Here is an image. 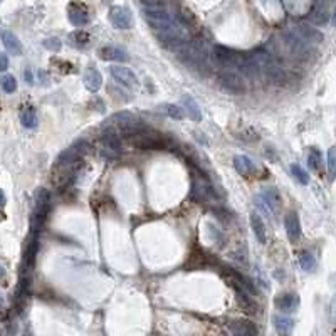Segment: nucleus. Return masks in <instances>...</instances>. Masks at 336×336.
Here are the masks:
<instances>
[{"label":"nucleus","instance_id":"nucleus-1","mask_svg":"<svg viewBox=\"0 0 336 336\" xmlns=\"http://www.w3.org/2000/svg\"><path fill=\"white\" fill-rule=\"evenodd\" d=\"M125 138L128 140L134 148L140 150H162L167 148V140L157 131L145 128V126H138V128L125 133Z\"/></svg>","mask_w":336,"mask_h":336},{"label":"nucleus","instance_id":"nucleus-2","mask_svg":"<svg viewBox=\"0 0 336 336\" xmlns=\"http://www.w3.org/2000/svg\"><path fill=\"white\" fill-rule=\"evenodd\" d=\"M49 207H51V195H49L46 188H40V190H37V195H35V208L32 212V219H31L32 235H37L39 231L42 229L49 214Z\"/></svg>","mask_w":336,"mask_h":336},{"label":"nucleus","instance_id":"nucleus-3","mask_svg":"<svg viewBox=\"0 0 336 336\" xmlns=\"http://www.w3.org/2000/svg\"><path fill=\"white\" fill-rule=\"evenodd\" d=\"M177 51H178L180 59H182L187 66H190V67L197 69V71L207 67L205 51H203L200 46H197V44H188L187 42V44H183L182 47H178Z\"/></svg>","mask_w":336,"mask_h":336},{"label":"nucleus","instance_id":"nucleus-4","mask_svg":"<svg viewBox=\"0 0 336 336\" xmlns=\"http://www.w3.org/2000/svg\"><path fill=\"white\" fill-rule=\"evenodd\" d=\"M217 83H219V86L224 91L232 94H244L247 91V83H245L244 76L235 71H231V69H224L217 76Z\"/></svg>","mask_w":336,"mask_h":336},{"label":"nucleus","instance_id":"nucleus-5","mask_svg":"<svg viewBox=\"0 0 336 336\" xmlns=\"http://www.w3.org/2000/svg\"><path fill=\"white\" fill-rule=\"evenodd\" d=\"M86 153V143L81 141V143H76V145L69 146L67 150H64L63 153L59 155V158H57V163L56 165L59 168H71L72 165H76L77 162H79L81 158H83V155Z\"/></svg>","mask_w":336,"mask_h":336},{"label":"nucleus","instance_id":"nucleus-6","mask_svg":"<svg viewBox=\"0 0 336 336\" xmlns=\"http://www.w3.org/2000/svg\"><path fill=\"white\" fill-rule=\"evenodd\" d=\"M214 195H215L214 187L205 178H200L197 175H194V180H192V199L199 200V202H207Z\"/></svg>","mask_w":336,"mask_h":336},{"label":"nucleus","instance_id":"nucleus-7","mask_svg":"<svg viewBox=\"0 0 336 336\" xmlns=\"http://www.w3.org/2000/svg\"><path fill=\"white\" fill-rule=\"evenodd\" d=\"M109 72H111V76L118 83L126 86V88H131V89L138 88V77L134 76V72L130 67H125V66H111Z\"/></svg>","mask_w":336,"mask_h":336},{"label":"nucleus","instance_id":"nucleus-8","mask_svg":"<svg viewBox=\"0 0 336 336\" xmlns=\"http://www.w3.org/2000/svg\"><path fill=\"white\" fill-rule=\"evenodd\" d=\"M109 20L116 29H131V26H133L131 12L126 7H113L109 10Z\"/></svg>","mask_w":336,"mask_h":336},{"label":"nucleus","instance_id":"nucleus-9","mask_svg":"<svg viewBox=\"0 0 336 336\" xmlns=\"http://www.w3.org/2000/svg\"><path fill=\"white\" fill-rule=\"evenodd\" d=\"M67 17L71 20V24H74L77 27H83L89 22V14L88 9L79 2H72L67 7Z\"/></svg>","mask_w":336,"mask_h":336},{"label":"nucleus","instance_id":"nucleus-10","mask_svg":"<svg viewBox=\"0 0 336 336\" xmlns=\"http://www.w3.org/2000/svg\"><path fill=\"white\" fill-rule=\"evenodd\" d=\"M284 227H286V232H288V237L291 242L293 244L298 242L299 237H301V224H299L296 212H289V214L284 217Z\"/></svg>","mask_w":336,"mask_h":336},{"label":"nucleus","instance_id":"nucleus-11","mask_svg":"<svg viewBox=\"0 0 336 336\" xmlns=\"http://www.w3.org/2000/svg\"><path fill=\"white\" fill-rule=\"evenodd\" d=\"M232 336H259L257 333V328L252 321L247 319H237L231 325Z\"/></svg>","mask_w":336,"mask_h":336},{"label":"nucleus","instance_id":"nucleus-12","mask_svg":"<svg viewBox=\"0 0 336 336\" xmlns=\"http://www.w3.org/2000/svg\"><path fill=\"white\" fill-rule=\"evenodd\" d=\"M262 199L266 200V203L271 208V212L274 215H279L281 208H282V197L279 194L277 188H266L262 192Z\"/></svg>","mask_w":336,"mask_h":336},{"label":"nucleus","instance_id":"nucleus-13","mask_svg":"<svg viewBox=\"0 0 336 336\" xmlns=\"http://www.w3.org/2000/svg\"><path fill=\"white\" fill-rule=\"evenodd\" d=\"M83 81H84V86L88 91L96 93V91H100L101 84H103V76H101V72L98 71V69L91 67L84 72Z\"/></svg>","mask_w":336,"mask_h":336},{"label":"nucleus","instance_id":"nucleus-14","mask_svg":"<svg viewBox=\"0 0 336 336\" xmlns=\"http://www.w3.org/2000/svg\"><path fill=\"white\" fill-rule=\"evenodd\" d=\"M100 57L104 61H118V63H125L128 61L130 57L126 54V51H123L120 47H114V46H106L100 49Z\"/></svg>","mask_w":336,"mask_h":336},{"label":"nucleus","instance_id":"nucleus-15","mask_svg":"<svg viewBox=\"0 0 336 336\" xmlns=\"http://www.w3.org/2000/svg\"><path fill=\"white\" fill-rule=\"evenodd\" d=\"M235 294H237V301H239L240 308H242L245 313L249 314H256L257 311V304L256 301L251 298V294H249L247 289H242V288H237L235 289Z\"/></svg>","mask_w":336,"mask_h":336},{"label":"nucleus","instance_id":"nucleus-16","mask_svg":"<svg viewBox=\"0 0 336 336\" xmlns=\"http://www.w3.org/2000/svg\"><path fill=\"white\" fill-rule=\"evenodd\" d=\"M299 306V298L294 294H282L276 299V308L282 313H293Z\"/></svg>","mask_w":336,"mask_h":336},{"label":"nucleus","instance_id":"nucleus-17","mask_svg":"<svg viewBox=\"0 0 336 336\" xmlns=\"http://www.w3.org/2000/svg\"><path fill=\"white\" fill-rule=\"evenodd\" d=\"M2 40H3V46H5L7 51L14 56H20L22 54V44L17 39V35H14L9 31H3L2 32Z\"/></svg>","mask_w":336,"mask_h":336},{"label":"nucleus","instance_id":"nucleus-18","mask_svg":"<svg viewBox=\"0 0 336 336\" xmlns=\"http://www.w3.org/2000/svg\"><path fill=\"white\" fill-rule=\"evenodd\" d=\"M182 104H183V108H185L188 118H192L194 121L202 120V109H200V106L197 104V101L190 96V94H185V96L182 98Z\"/></svg>","mask_w":336,"mask_h":336},{"label":"nucleus","instance_id":"nucleus-19","mask_svg":"<svg viewBox=\"0 0 336 336\" xmlns=\"http://www.w3.org/2000/svg\"><path fill=\"white\" fill-rule=\"evenodd\" d=\"M234 167H235V170L239 171L242 177H249V175H252V171H254V163L247 157H244V155H237V157L234 158Z\"/></svg>","mask_w":336,"mask_h":336},{"label":"nucleus","instance_id":"nucleus-20","mask_svg":"<svg viewBox=\"0 0 336 336\" xmlns=\"http://www.w3.org/2000/svg\"><path fill=\"white\" fill-rule=\"evenodd\" d=\"M296 32H298V34L301 35V37L304 39L308 44L319 42V40H323V35L319 34L316 29H313V27H308V26H298Z\"/></svg>","mask_w":336,"mask_h":336},{"label":"nucleus","instance_id":"nucleus-21","mask_svg":"<svg viewBox=\"0 0 336 336\" xmlns=\"http://www.w3.org/2000/svg\"><path fill=\"white\" fill-rule=\"evenodd\" d=\"M251 227L254 231V235L259 240L261 244H266V225L262 222V219L257 214L251 215Z\"/></svg>","mask_w":336,"mask_h":336},{"label":"nucleus","instance_id":"nucleus-22","mask_svg":"<svg viewBox=\"0 0 336 336\" xmlns=\"http://www.w3.org/2000/svg\"><path fill=\"white\" fill-rule=\"evenodd\" d=\"M274 326H276V330L279 331L281 335H289L294 328V321L289 316H282V314H279V316H274Z\"/></svg>","mask_w":336,"mask_h":336},{"label":"nucleus","instance_id":"nucleus-23","mask_svg":"<svg viewBox=\"0 0 336 336\" xmlns=\"http://www.w3.org/2000/svg\"><path fill=\"white\" fill-rule=\"evenodd\" d=\"M20 123H22L26 128H35L37 126V114H35L34 108H24L22 113H20Z\"/></svg>","mask_w":336,"mask_h":336},{"label":"nucleus","instance_id":"nucleus-24","mask_svg":"<svg viewBox=\"0 0 336 336\" xmlns=\"http://www.w3.org/2000/svg\"><path fill=\"white\" fill-rule=\"evenodd\" d=\"M69 39H71V42L74 44L76 47H84L89 44V34L84 31H76L72 32L71 35H69Z\"/></svg>","mask_w":336,"mask_h":336},{"label":"nucleus","instance_id":"nucleus-25","mask_svg":"<svg viewBox=\"0 0 336 336\" xmlns=\"http://www.w3.org/2000/svg\"><path fill=\"white\" fill-rule=\"evenodd\" d=\"M103 143L109 151H114V153L121 151V140L116 136V134H113V133L106 134V136L103 138Z\"/></svg>","mask_w":336,"mask_h":336},{"label":"nucleus","instance_id":"nucleus-26","mask_svg":"<svg viewBox=\"0 0 336 336\" xmlns=\"http://www.w3.org/2000/svg\"><path fill=\"white\" fill-rule=\"evenodd\" d=\"M291 171H293V175L296 177V180H298L299 183H302V185H308V183H309L308 171H306L301 165H298V163H293V165H291Z\"/></svg>","mask_w":336,"mask_h":336},{"label":"nucleus","instance_id":"nucleus-27","mask_svg":"<svg viewBox=\"0 0 336 336\" xmlns=\"http://www.w3.org/2000/svg\"><path fill=\"white\" fill-rule=\"evenodd\" d=\"M299 266H301L304 271H313L314 266H316V261H314L313 254H309L306 251L299 254Z\"/></svg>","mask_w":336,"mask_h":336},{"label":"nucleus","instance_id":"nucleus-28","mask_svg":"<svg viewBox=\"0 0 336 336\" xmlns=\"http://www.w3.org/2000/svg\"><path fill=\"white\" fill-rule=\"evenodd\" d=\"M321 153L316 150V148H311L309 150V155H308V165L311 170L314 171H319L321 170Z\"/></svg>","mask_w":336,"mask_h":336},{"label":"nucleus","instance_id":"nucleus-29","mask_svg":"<svg viewBox=\"0 0 336 336\" xmlns=\"http://www.w3.org/2000/svg\"><path fill=\"white\" fill-rule=\"evenodd\" d=\"M2 89H3V93H7V94L15 93L17 91V79L10 74H5L2 77Z\"/></svg>","mask_w":336,"mask_h":336},{"label":"nucleus","instance_id":"nucleus-30","mask_svg":"<svg viewBox=\"0 0 336 336\" xmlns=\"http://www.w3.org/2000/svg\"><path fill=\"white\" fill-rule=\"evenodd\" d=\"M328 171H330L331 178L336 177V146L328 151Z\"/></svg>","mask_w":336,"mask_h":336},{"label":"nucleus","instance_id":"nucleus-31","mask_svg":"<svg viewBox=\"0 0 336 336\" xmlns=\"http://www.w3.org/2000/svg\"><path fill=\"white\" fill-rule=\"evenodd\" d=\"M165 109H167V114L170 118H175V120H183V118H185V113H183V109L180 108V106L167 104Z\"/></svg>","mask_w":336,"mask_h":336},{"label":"nucleus","instance_id":"nucleus-32","mask_svg":"<svg viewBox=\"0 0 336 336\" xmlns=\"http://www.w3.org/2000/svg\"><path fill=\"white\" fill-rule=\"evenodd\" d=\"M311 19H313L316 24H319V26H321V24H326L328 22V12L325 9H314Z\"/></svg>","mask_w":336,"mask_h":336},{"label":"nucleus","instance_id":"nucleus-33","mask_svg":"<svg viewBox=\"0 0 336 336\" xmlns=\"http://www.w3.org/2000/svg\"><path fill=\"white\" fill-rule=\"evenodd\" d=\"M44 47L46 49H49V51H54V52H57V51H61V40L59 39H47V40H44Z\"/></svg>","mask_w":336,"mask_h":336},{"label":"nucleus","instance_id":"nucleus-34","mask_svg":"<svg viewBox=\"0 0 336 336\" xmlns=\"http://www.w3.org/2000/svg\"><path fill=\"white\" fill-rule=\"evenodd\" d=\"M256 205H257V208H259V210L264 212L266 215H274L272 212H271V208H269V205L266 203V200L262 199V195L256 197Z\"/></svg>","mask_w":336,"mask_h":336},{"label":"nucleus","instance_id":"nucleus-35","mask_svg":"<svg viewBox=\"0 0 336 336\" xmlns=\"http://www.w3.org/2000/svg\"><path fill=\"white\" fill-rule=\"evenodd\" d=\"M0 61H2V67H0V71H7V67H9V59H7L5 54L0 56Z\"/></svg>","mask_w":336,"mask_h":336},{"label":"nucleus","instance_id":"nucleus-36","mask_svg":"<svg viewBox=\"0 0 336 336\" xmlns=\"http://www.w3.org/2000/svg\"><path fill=\"white\" fill-rule=\"evenodd\" d=\"M330 313H331V319H333V321H336V296H335V299H333V301H331V308H330Z\"/></svg>","mask_w":336,"mask_h":336},{"label":"nucleus","instance_id":"nucleus-37","mask_svg":"<svg viewBox=\"0 0 336 336\" xmlns=\"http://www.w3.org/2000/svg\"><path fill=\"white\" fill-rule=\"evenodd\" d=\"M24 77H26V81H29V83H32V74H31V71H26V74H24Z\"/></svg>","mask_w":336,"mask_h":336}]
</instances>
